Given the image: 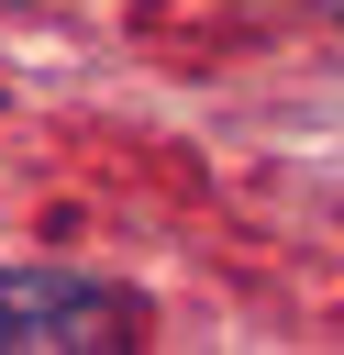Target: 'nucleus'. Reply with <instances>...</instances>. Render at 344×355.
<instances>
[{
	"label": "nucleus",
	"mask_w": 344,
	"mask_h": 355,
	"mask_svg": "<svg viewBox=\"0 0 344 355\" xmlns=\"http://www.w3.org/2000/svg\"><path fill=\"white\" fill-rule=\"evenodd\" d=\"M111 322H122V300L100 277H55V266L0 277V344H100Z\"/></svg>",
	"instance_id": "obj_1"
}]
</instances>
